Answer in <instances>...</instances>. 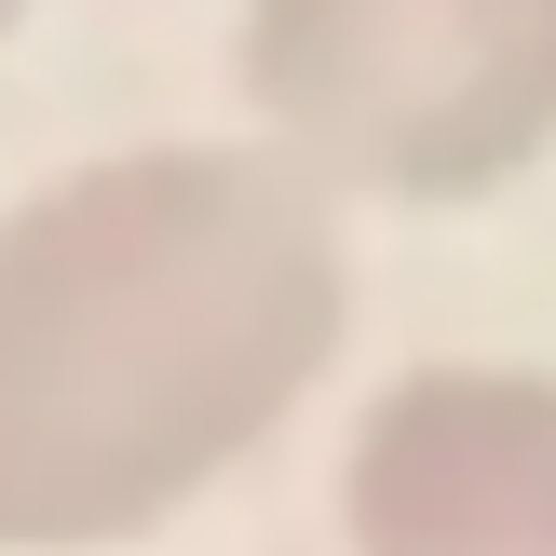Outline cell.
Returning a JSON list of instances; mask_svg holds the SVG:
<instances>
[{"label": "cell", "instance_id": "4", "mask_svg": "<svg viewBox=\"0 0 556 556\" xmlns=\"http://www.w3.org/2000/svg\"><path fill=\"white\" fill-rule=\"evenodd\" d=\"M14 14H27V0H0V27H14Z\"/></svg>", "mask_w": 556, "mask_h": 556}, {"label": "cell", "instance_id": "3", "mask_svg": "<svg viewBox=\"0 0 556 556\" xmlns=\"http://www.w3.org/2000/svg\"><path fill=\"white\" fill-rule=\"evenodd\" d=\"M353 556H556V367H407L340 448Z\"/></svg>", "mask_w": 556, "mask_h": 556}, {"label": "cell", "instance_id": "2", "mask_svg": "<svg viewBox=\"0 0 556 556\" xmlns=\"http://www.w3.org/2000/svg\"><path fill=\"white\" fill-rule=\"evenodd\" d=\"M231 81L340 204L448 217L556 150V0H244Z\"/></svg>", "mask_w": 556, "mask_h": 556}, {"label": "cell", "instance_id": "1", "mask_svg": "<svg viewBox=\"0 0 556 556\" xmlns=\"http://www.w3.org/2000/svg\"><path fill=\"white\" fill-rule=\"evenodd\" d=\"M353 340L340 190L271 136H150L0 204V556L190 516Z\"/></svg>", "mask_w": 556, "mask_h": 556}]
</instances>
